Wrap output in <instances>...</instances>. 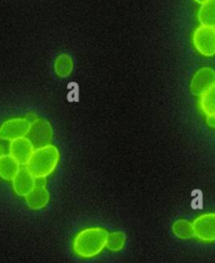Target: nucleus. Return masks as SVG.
Here are the masks:
<instances>
[{
  "mask_svg": "<svg viewBox=\"0 0 215 263\" xmlns=\"http://www.w3.org/2000/svg\"><path fill=\"white\" fill-rule=\"evenodd\" d=\"M109 232L103 228L95 227L80 231L73 242L74 253L84 259L98 256L106 248Z\"/></svg>",
  "mask_w": 215,
  "mask_h": 263,
  "instance_id": "f257e3e1",
  "label": "nucleus"
},
{
  "mask_svg": "<svg viewBox=\"0 0 215 263\" xmlns=\"http://www.w3.org/2000/svg\"><path fill=\"white\" fill-rule=\"evenodd\" d=\"M60 161V152L53 145L35 149L26 168L36 177H47L57 168Z\"/></svg>",
  "mask_w": 215,
  "mask_h": 263,
  "instance_id": "f03ea898",
  "label": "nucleus"
},
{
  "mask_svg": "<svg viewBox=\"0 0 215 263\" xmlns=\"http://www.w3.org/2000/svg\"><path fill=\"white\" fill-rule=\"evenodd\" d=\"M192 42L202 56H215V28L200 25L193 33Z\"/></svg>",
  "mask_w": 215,
  "mask_h": 263,
  "instance_id": "7ed1b4c3",
  "label": "nucleus"
},
{
  "mask_svg": "<svg viewBox=\"0 0 215 263\" xmlns=\"http://www.w3.org/2000/svg\"><path fill=\"white\" fill-rule=\"evenodd\" d=\"M32 123L25 118L8 120L0 126V139L4 141H15L28 136Z\"/></svg>",
  "mask_w": 215,
  "mask_h": 263,
  "instance_id": "20e7f679",
  "label": "nucleus"
},
{
  "mask_svg": "<svg viewBox=\"0 0 215 263\" xmlns=\"http://www.w3.org/2000/svg\"><path fill=\"white\" fill-rule=\"evenodd\" d=\"M35 149L50 145L52 139V128L48 121L45 119H37L31 125V129L26 136Z\"/></svg>",
  "mask_w": 215,
  "mask_h": 263,
  "instance_id": "39448f33",
  "label": "nucleus"
},
{
  "mask_svg": "<svg viewBox=\"0 0 215 263\" xmlns=\"http://www.w3.org/2000/svg\"><path fill=\"white\" fill-rule=\"evenodd\" d=\"M194 237L204 242H215V213L199 216L193 221Z\"/></svg>",
  "mask_w": 215,
  "mask_h": 263,
  "instance_id": "423d86ee",
  "label": "nucleus"
},
{
  "mask_svg": "<svg viewBox=\"0 0 215 263\" xmlns=\"http://www.w3.org/2000/svg\"><path fill=\"white\" fill-rule=\"evenodd\" d=\"M215 84V70L211 67H203L199 69L190 84V90L193 96L202 97Z\"/></svg>",
  "mask_w": 215,
  "mask_h": 263,
  "instance_id": "0eeeda50",
  "label": "nucleus"
},
{
  "mask_svg": "<svg viewBox=\"0 0 215 263\" xmlns=\"http://www.w3.org/2000/svg\"><path fill=\"white\" fill-rule=\"evenodd\" d=\"M49 201V193L46 189V178H36L35 188L25 196V202L32 210H41L47 205Z\"/></svg>",
  "mask_w": 215,
  "mask_h": 263,
  "instance_id": "6e6552de",
  "label": "nucleus"
},
{
  "mask_svg": "<svg viewBox=\"0 0 215 263\" xmlns=\"http://www.w3.org/2000/svg\"><path fill=\"white\" fill-rule=\"evenodd\" d=\"M34 151L35 147L26 137L12 141L9 146V154L14 157L20 166L29 164Z\"/></svg>",
  "mask_w": 215,
  "mask_h": 263,
  "instance_id": "1a4fd4ad",
  "label": "nucleus"
},
{
  "mask_svg": "<svg viewBox=\"0 0 215 263\" xmlns=\"http://www.w3.org/2000/svg\"><path fill=\"white\" fill-rule=\"evenodd\" d=\"M12 185L15 193L18 196L25 197L35 188L36 177L26 168V166H23L16 177L12 180Z\"/></svg>",
  "mask_w": 215,
  "mask_h": 263,
  "instance_id": "9d476101",
  "label": "nucleus"
},
{
  "mask_svg": "<svg viewBox=\"0 0 215 263\" xmlns=\"http://www.w3.org/2000/svg\"><path fill=\"white\" fill-rule=\"evenodd\" d=\"M21 167L19 163L10 154H5L0 159V177L5 180H13Z\"/></svg>",
  "mask_w": 215,
  "mask_h": 263,
  "instance_id": "9b49d317",
  "label": "nucleus"
},
{
  "mask_svg": "<svg viewBox=\"0 0 215 263\" xmlns=\"http://www.w3.org/2000/svg\"><path fill=\"white\" fill-rule=\"evenodd\" d=\"M198 18L201 25L215 28V0H208L201 5Z\"/></svg>",
  "mask_w": 215,
  "mask_h": 263,
  "instance_id": "f8f14e48",
  "label": "nucleus"
},
{
  "mask_svg": "<svg viewBox=\"0 0 215 263\" xmlns=\"http://www.w3.org/2000/svg\"><path fill=\"white\" fill-rule=\"evenodd\" d=\"M172 232L180 239H191L192 237H194L193 222H190L186 219H178L173 223Z\"/></svg>",
  "mask_w": 215,
  "mask_h": 263,
  "instance_id": "ddd939ff",
  "label": "nucleus"
},
{
  "mask_svg": "<svg viewBox=\"0 0 215 263\" xmlns=\"http://www.w3.org/2000/svg\"><path fill=\"white\" fill-rule=\"evenodd\" d=\"M200 108L208 116H215V84L200 98Z\"/></svg>",
  "mask_w": 215,
  "mask_h": 263,
  "instance_id": "4468645a",
  "label": "nucleus"
},
{
  "mask_svg": "<svg viewBox=\"0 0 215 263\" xmlns=\"http://www.w3.org/2000/svg\"><path fill=\"white\" fill-rule=\"evenodd\" d=\"M74 69V61L69 55L62 54L55 61V72L60 78L68 77Z\"/></svg>",
  "mask_w": 215,
  "mask_h": 263,
  "instance_id": "2eb2a0df",
  "label": "nucleus"
},
{
  "mask_svg": "<svg viewBox=\"0 0 215 263\" xmlns=\"http://www.w3.org/2000/svg\"><path fill=\"white\" fill-rule=\"evenodd\" d=\"M126 243V235L125 233L118 231L109 233L106 241V248L112 252H120L123 250Z\"/></svg>",
  "mask_w": 215,
  "mask_h": 263,
  "instance_id": "dca6fc26",
  "label": "nucleus"
},
{
  "mask_svg": "<svg viewBox=\"0 0 215 263\" xmlns=\"http://www.w3.org/2000/svg\"><path fill=\"white\" fill-rule=\"evenodd\" d=\"M207 124L210 127H215V116H208L207 117Z\"/></svg>",
  "mask_w": 215,
  "mask_h": 263,
  "instance_id": "f3484780",
  "label": "nucleus"
},
{
  "mask_svg": "<svg viewBox=\"0 0 215 263\" xmlns=\"http://www.w3.org/2000/svg\"><path fill=\"white\" fill-rule=\"evenodd\" d=\"M5 155V149H4V147L0 145V159H2V157Z\"/></svg>",
  "mask_w": 215,
  "mask_h": 263,
  "instance_id": "a211bd4d",
  "label": "nucleus"
},
{
  "mask_svg": "<svg viewBox=\"0 0 215 263\" xmlns=\"http://www.w3.org/2000/svg\"><path fill=\"white\" fill-rule=\"evenodd\" d=\"M194 2H196V3H198V4H200V5H203L204 3L208 2V0H194Z\"/></svg>",
  "mask_w": 215,
  "mask_h": 263,
  "instance_id": "6ab92c4d",
  "label": "nucleus"
}]
</instances>
